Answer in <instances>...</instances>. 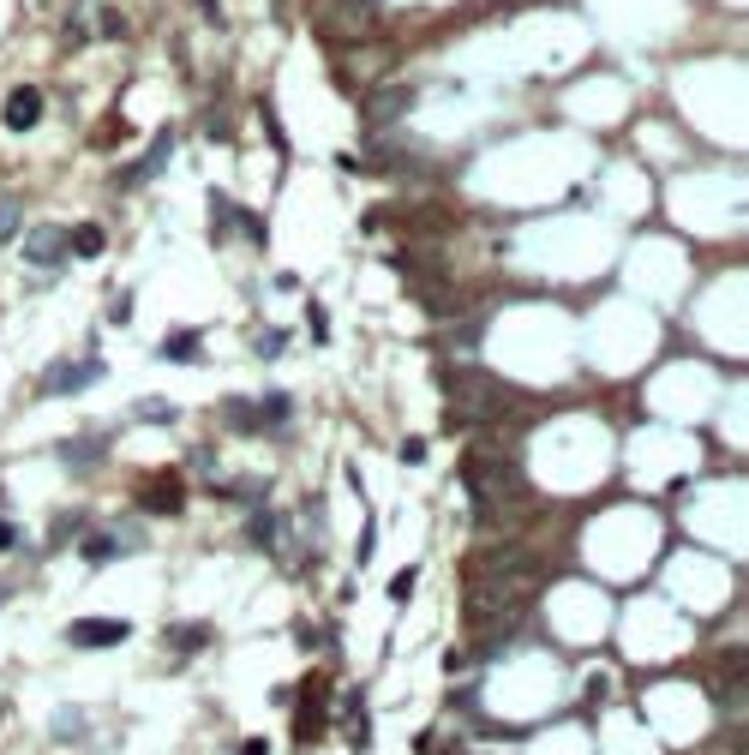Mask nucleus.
Returning <instances> with one entry per match:
<instances>
[{"label": "nucleus", "instance_id": "obj_14", "mask_svg": "<svg viewBox=\"0 0 749 755\" xmlns=\"http://www.w3.org/2000/svg\"><path fill=\"white\" fill-rule=\"evenodd\" d=\"M282 348H288V342H282V330H264V342H258V354H264V360H276Z\"/></svg>", "mask_w": 749, "mask_h": 755}, {"label": "nucleus", "instance_id": "obj_4", "mask_svg": "<svg viewBox=\"0 0 749 755\" xmlns=\"http://www.w3.org/2000/svg\"><path fill=\"white\" fill-rule=\"evenodd\" d=\"M42 120V90H12V102H6V126L12 132H30Z\"/></svg>", "mask_w": 749, "mask_h": 755}, {"label": "nucleus", "instance_id": "obj_7", "mask_svg": "<svg viewBox=\"0 0 749 755\" xmlns=\"http://www.w3.org/2000/svg\"><path fill=\"white\" fill-rule=\"evenodd\" d=\"M66 246H72V252H78V258H96V252H102V246H108V234H102V228H96V222H84V228H72V234H66Z\"/></svg>", "mask_w": 749, "mask_h": 755}, {"label": "nucleus", "instance_id": "obj_12", "mask_svg": "<svg viewBox=\"0 0 749 755\" xmlns=\"http://www.w3.org/2000/svg\"><path fill=\"white\" fill-rule=\"evenodd\" d=\"M18 222H24V204H18V198H0V240H12Z\"/></svg>", "mask_w": 749, "mask_h": 755}, {"label": "nucleus", "instance_id": "obj_1", "mask_svg": "<svg viewBox=\"0 0 749 755\" xmlns=\"http://www.w3.org/2000/svg\"><path fill=\"white\" fill-rule=\"evenodd\" d=\"M102 378V360H60V366H48L42 372V396H78L84 384H96Z\"/></svg>", "mask_w": 749, "mask_h": 755}, {"label": "nucleus", "instance_id": "obj_21", "mask_svg": "<svg viewBox=\"0 0 749 755\" xmlns=\"http://www.w3.org/2000/svg\"><path fill=\"white\" fill-rule=\"evenodd\" d=\"M0 600H6V594H0Z\"/></svg>", "mask_w": 749, "mask_h": 755}, {"label": "nucleus", "instance_id": "obj_18", "mask_svg": "<svg viewBox=\"0 0 749 755\" xmlns=\"http://www.w3.org/2000/svg\"><path fill=\"white\" fill-rule=\"evenodd\" d=\"M408 594H414V570H402V576L390 582V600H408Z\"/></svg>", "mask_w": 749, "mask_h": 755}, {"label": "nucleus", "instance_id": "obj_8", "mask_svg": "<svg viewBox=\"0 0 749 755\" xmlns=\"http://www.w3.org/2000/svg\"><path fill=\"white\" fill-rule=\"evenodd\" d=\"M162 354H168V360H180V366H192V360H204V342H198L192 330H174V342H168Z\"/></svg>", "mask_w": 749, "mask_h": 755}, {"label": "nucleus", "instance_id": "obj_17", "mask_svg": "<svg viewBox=\"0 0 749 755\" xmlns=\"http://www.w3.org/2000/svg\"><path fill=\"white\" fill-rule=\"evenodd\" d=\"M240 234H246L252 246H264V222H258V216H240Z\"/></svg>", "mask_w": 749, "mask_h": 755}, {"label": "nucleus", "instance_id": "obj_3", "mask_svg": "<svg viewBox=\"0 0 749 755\" xmlns=\"http://www.w3.org/2000/svg\"><path fill=\"white\" fill-rule=\"evenodd\" d=\"M450 396H456V402H474V414H492V408H504V390H498V378H486V372H468V378H456V384H450Z\"/></svg>", "mask_w": 749, "mask_h": 755}, {"label": "nucleus", "instance_id": "obj_10", "mask_svg": "<svg viewBox=\"0 0 749 755\" xmlns=\"http://www.w3.org/2000/svg\"><path fill=\"white\" fill-rule=\"evenodd\" d=\"M162 162H168V132H162V138H156V150H150V156H144V162H138V168H126V186H138V180H150V174H156V168H162Z\"/></svg>", "mask_w": 749, "mask_h": 755}, {"label": "nucleus", "instance_id": "obj_2", "mask_svg": "<svg viewBox=\"0 0 749 755\" xmlns=\"http://www.w3.org/2000/svg\"><path fill=\"white\" fill-rule=\"evenodd\" d=\"M66 636H72V648H120L132 636V624L126 618H78Z\"/></svg>", "mask_w": 749, "mask_h": 755}, {"label": "nucleus", "instance_id": "obj_5", "mask_svg": "<svg viewBox=\"0 0 749 755\" xmlns=\"http://www.w3.org/2000/svg\"><path fill=\"white\" fill-rule=\"evenodd\" d=\"M24 258H30V264H60V258H66V234H54V228H36V234L24 240Z\"/></svg>", "mask_w": 749, "mask_h": 755}, {"label": "nucleus", "instance_id": "obj_19", "mask_svg": "<svg viewBox=\"0 0 749 755\" xmlns=\"http://www.w3.org/2000/svg\"><path fill=\"white\" fill-rule=\"evenodd\" d=\"M12 546H18V528H12V522H0V552H12Z\"/></svg>", "mask_w": 749, "mask_h": 755}, {"label": "nucleus", "instance_id": "obj_20", "mask_svg": "<svg viewBox=\"0 0 749 755\" xmlns=\"http://www.w3.org/2000/svg\"><path fill=\"white\" fill-rule=\"evenodd\" d=\"M234 755H264V738H252V744H246V750H234Z\"/></svg>", "mask_w": 749, "mask_h": 755}, {"label": "nucleus", "instance_id": "obj_6", "mask_svg": "<svg viewBox=\"0 0 749 755\" xmlns=\"http://www.w3.org/2000/svg\"><path fill=\"white\" fill-rule=\"evenodd\" d=\"M96 456H108V432H96V438H84V444H60V462H72V468H84V462H96Z\"/></svg>", "mask_w": 749, "mask_h": 755}, {"label": "nucleus", "instance_id": "obj_9", "mask_svg": "<svg viewBox=\"0 0 749 755\" xmlns=\"http://www.w3.org/2000/svg\"><path fill=\"white\" fill-rule=\"evenodd\" d=\"M126 546H132V540H114V534H84V558H90V564H108V558H114V552H126Z\"/></svg>", "mask_w": 749, "mask_h": 755}, {"label": "nucleus", "instance_id": "obj_15", "mask_svg": "<svg viewBox=\"0 0 749 755\" xmlns=\"http://www.w3.org/2000/svg\"><path fill=\"white\" fill-rule=\"evenodd\" d=\"M138 420H174V408L168 402H138Z\"/></svg>", "mask_w": 749, "mask_h": 755}, {"label": "nucleus", "instance_id": "obj_13", "mask_svg": "<svg viewBox=\"0 0 749 755\" xmlns=\"http://www.w3.org/2000/svg\"><path fill=\"white\" fill-rule=\"evenodd\" d=\"M228 420H240V426H246V432H258V426H264V414H258V408H252V402H240V396H234V402H228Z\"/></svg>", "mask_w": 749, "mask_h": 755}, {"label": "nucleus", "instance_id": "obj_16", "mask_svg": "<svg viewBox=\"0 0 749 755\" xmlns=\"http://www.w3.org/2000/svg\"><path fill=\"white\" fill-rule=\"evenodd\" d=\"M210 642V630H174V648H204Z\"/></svg>", "mask_w": 749, "mask_h": 755}, {"label": "nucleus", "instance_id": "obj_11", "mask_svg": "<svg viewBox=\"0 0 749 755\" xmlns=\"http://www.w3.org/2000/svg\"><path fill=\"white\" fill-rule=\"evenodd\" d=\"M144 504H150V510H180V486H174V480H162L156 492L144 486Z\"/></svg>", "mask_w": 749, "mask_h": 755}]
</instances>
